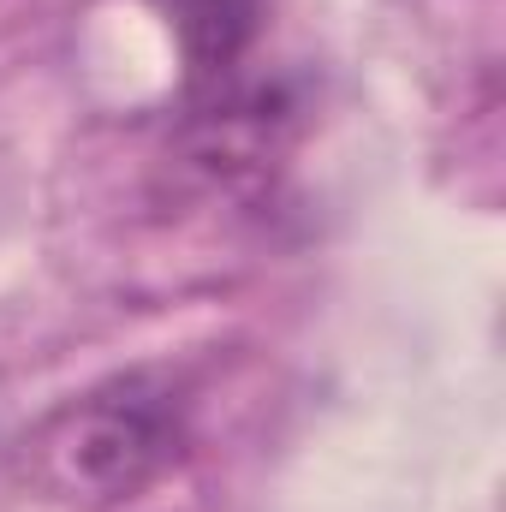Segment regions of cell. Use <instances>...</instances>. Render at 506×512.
Here are the masks:
<instances>
[{"label": "cell", "instance_id": "1", "mask_svg": "<svg viewBox=\"0 0 506 512\" xmlns=\"http://www.w3.org/2000/svg\"><path fill=\"white\" fill-rule=\"evenodd\" d=\"M191 447V399L173 370H120L60 399L18 447L24 483L48 501L114 512L149 495Z\"/></svg>", "mask_w": 506, "mask_h": 512}, {"label": "cell", "instance_id": "2", "mask_svg": "<svg viewBox=\"0 0 506 512\" xmlns=\"http://www.w3.org/2000/svg\"><path fill=\"white\" fill-rule=\"evenodd\" d=\"M179 48L185 96H203L245 72L262 36V0H149Z\"/></svg>", "mask_w": 506, "mask_h": 512}]
</instances>
